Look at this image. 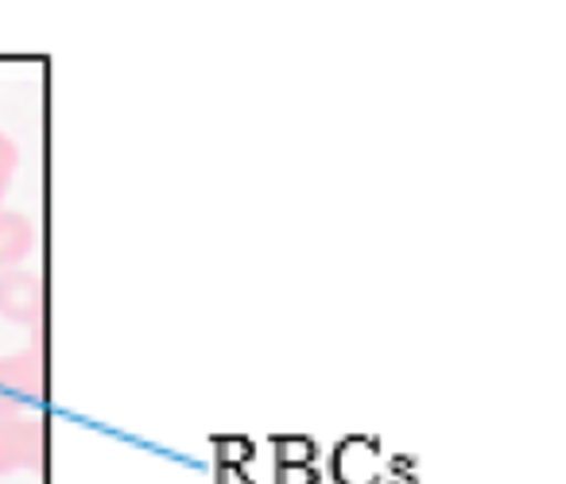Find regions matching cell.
<instances>
[{"label": "cell", "instance_id": "6da1fadb", "mask_svg": "<svg viewBox=\"0 0 566 484\" xmlns=\"http://www.w3.org/2000/svg\"><path fill=\"white\" fill-rule=\"evenodd\" d=\"M48 399V360L43 349H20L0 357V422L24 419Z\"/></svg>", "mask_w": 566, "mask_h": 484}, {"label": "cell", "instance_id": "7a4b0ae2", "mask_svg": "<svg viewBox=\"0 0 566 484\" xmlns=\"http://www.w3.org/2000/svg\"><path fill=\"white\" fill-rule=\"evenodd\" d=\"M48 461V427L35 414L0 422V476L32 473Z\"/></svg>", "mask_w": 566, "mask_h": 484}, {"label": "cell", "instance_id": "3957f363", "mask_svg": "<svg viewBox=\"0 0 566 484\" xmlns=\"http://www.w3.org/2000/svg\"><path fill=\"white\" fill-rule=\"evenodd\" d=\"M43 306H48V287L28 267L0 272V318L17 322V326H40Z\"/></svg>", "mask_w": 566, "mask_h": 484}, {"label": "cell", "instance_id": "277c9868", "mask_svg": "<svg viewBox=\"0 0 566 484\" xmlns=\"http://www.w3.org/2000/svg\"><path fill=\"white\" fill-rule=\"evenodd\" d=\"M35 249V225L28 213H17V210H0V272H12L20 267Z\"/></svg>", "mask_w": 566, "mask_h": 484}, {"label": "cell", "instance_id": "5b68a950", "mask_svg": "<svg viewBox=\"0 0 566 484\" xmlns=\"http://www.w3.org/2000/svg\"><path fill=\"white\" fill-rule=\"evenodd\" d=\"M17 167H20V148L9 133H0V210H4V198L12 190V179H17Z\"/></svg>", "mask_w": 566, "mask_h": 484}]
</instances>
